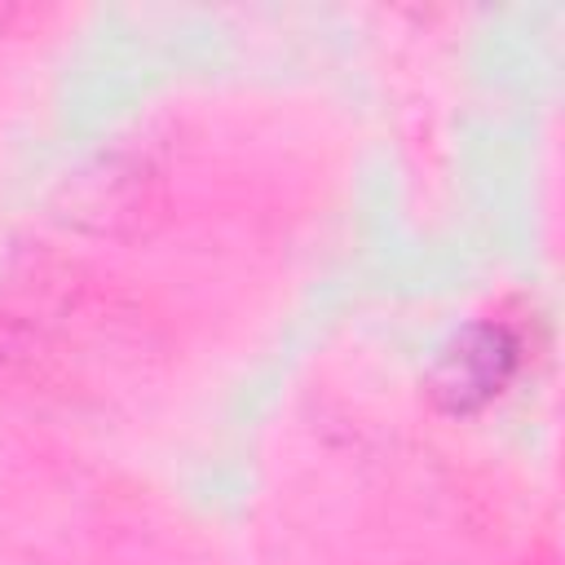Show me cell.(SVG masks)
I'll list each match as a JSON object with an SVG mask.
<instances>
[{
  "label": "cell",
  "mask_w": 565,
  "mask_h": 565,
  "mask_svg": "<svg viewBox=\"0 0 565 565\" xmlns=\"http://www.w3.org/2000/svg\"><path fill=\"white\" fill-rule=\"evenodd\" d=\"M57 216L88 234H141L163 216V177L128 150H102L62 181Z\"/></svg>",
  "instance_id": "obj_1"
},
{
  "label": "cell",
  "mask_w": 565,
  "mask_h": 565,
  "mask_svg": "<svg viewBox=\"0 0 565 565\" xmlns=\"http://www.w3.org/2000/svg\"><path fill=\"white\" fill-rule=\"evenodd\" d=\"M516 366L521 344L503 322H468L433 353L424 393L446 415H477L512 384Z\"/></svg>",
  "instance_id": "obj_2"
}]
</instances>
